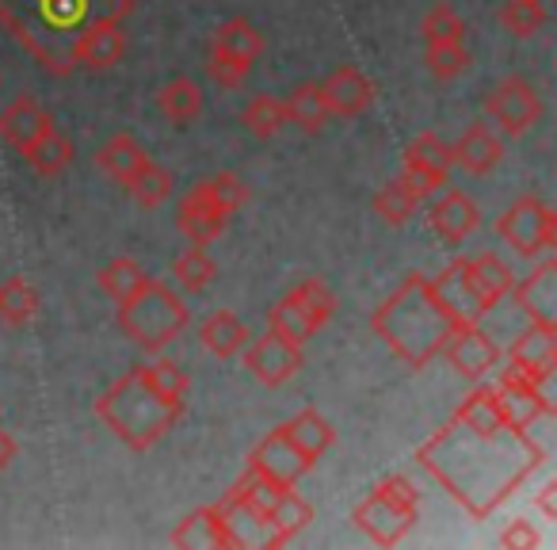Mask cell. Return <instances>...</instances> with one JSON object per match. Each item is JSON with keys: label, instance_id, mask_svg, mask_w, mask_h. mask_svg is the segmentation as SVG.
I'll return each instance as SVG.
<instances>
[{"label": "cell", "instance_id": "1", "mask_svg": "<svg viewBox=\"0 0 557 550\" xmlns=\"http://www.w3.org/2000/svg\"><path fill=\"white\" fill-rule=\"evenodd\" d=\"M417 463L470 516L488 520L546 463V448L534 443L531 428L511 425L496 387H478L432 440L420 443Z\"/></svg>", "mask_w": 557, "mask_h": 550}, {"label": "cell", "instance_id": "2", "mask_svg": "<svg viewBox=\"0 0 557 550\" xmlns=\"http://www.w3.org/2000/svg\"><path fill=\"white\" fill-rule=\"evenodd\" d=\"M455 318L440 303L432 280L409 271L401 288L371 314V333L401 359L409 371H424L435 356H443V344L455 333Z\"/></svg>", "mask_w": 557, "mask_h": 550}, {"label": "cell", "instance_id": "3", "mask_svg": "<svg viewBox=\"0 0 557 550\" xmlns=\"http://www.w3.org/2000/svg\"><path fill=\"white\" fill-rule=\"evenodd\" d=\"M96 417H100L103 425H108V432H115V440H123L131 451H149L161 436L172 432V425H176L180 417H184V402H169L164 394H157L138 364L126 375H119V379L96 398Z\"/></svg>", "mask_w": 557, "mask_h": 550}, {"label": "cell", "instance_id": "4", "mask_svg": "<svg viewBox=\"0 0 557 550\" xmlns=\"http://www.w3.org/2000/svg\"><path fill=\"white\" fill-rule=\"evenodd\" d=\"M119 329L138 349L161 352L187 329V306L169 283L146 280L134 295L119 303Z\"/></svg>", "mask_w": 557, "mask_h": 550}, {"label": "cell", "instance_id": "5", "mask_svg": "<svg viewBox=\"0 0 557 550\" xmlns=\"http://www.w3.org/2000/svg\"><path fill=\"white\" fill-rule=\"evenodd\" d=\"M420 516V493L405 474H389L382 478L363 501L351 512V524L379 547H397L405 535L412 531Z\"/></svg>", "mask_w": 557, "mask_h": 550}, {"label": "cell", "instance_id": "6", "mask_svg": "<svg viewBox=\"0 0 557 550\" xmlns=\"http://www.w3.org/2000/svg\"><path fill=\"white\" fill-rule=\"evenodd\" d=\"M496 233L516 248V256L534 260L557 248V210L546 207L539 195H519L496 222Z\"/></svg>", "mask_w": 557, "mask_h": 550}, {"label": "cell", "instance_id": "7", "mask_svg": "<svg viewBox=\"0 0 557 550\" xmlns=\"http://www.w3.org/2000/svg\"><path fill=\"white\" fill-rule=\"evenodd\" d=\"M450 169H455V149H450L447 138L432 131L417 134L401 154V180L420 199L435 195V187H447Z\"/></svg>", "mask_w": 557, "mask_h": 550}, {"label": "cell", "instance_id": "8", "mask_svg": "<svg viewBox=\"0 0 557 550\" xmlns=\"http://www.w3.org/2000/svg\"><path fill=\"white\" fill-rule=\"evenodd\" d=\"M542 111L546 108H542L539 88L527 77H504L500 85H493L485 96V115L493 119L508 138H519V134H527L531 126H539Z\"/></svg>", "mask_w": 557, "mask_h": 550}, {"label": "cell", "instance_id": "9", "mask_svg": "<svg viewBox=\"0 0 557 550\" xmlns=\"http://www.w3.org/2000/svg\"><path fill=\"white\" fill-rule=\"evenodd\" d=\"M126 50V35H123V20L115 16H96L73 35L70 42V62L81 70H111V65L123 58Z\"/></svg>", "mask_w": 557, "mask_h": 550}, {"label": "cell", "instance_id": "10", "mask_svg": "<svg viewBox=\"0 0 557 550\" xmlns=\"http://www.w3.org/2000/svg\"><path fill=\"white\" fill-rule=\"evenodd\" d=\"M508 359L523 379L531 382H554L557 371V329L539 326V321H527L523 333L511 341Z\"/></svg>", "mask_w": 557, "mask_h": 550}, {"label": "cell", "instance_id": "11", "mask_svg": "<svg viewBox=\"0 0 557 550\" xmlns=\"http://www.w3.org/2000/svg\"><path fill=\"white\" fill-rule=\"evenodd\" d=\"M302 364H306L302 349L287 344L275 333L252 341V349L245 352V371H252V379L263 382V387H283V382H290L302 371Z\"/></svg>", "mask_w": 557, "mask_h": 550}, {"label": "cell", "instance_id": "12", "mask_svg": "<svg viewBox=\"0 0 557 550\" xmlns=\"http://www.w3.org/2000/svg\"><path fill=\"white\" fill-rule=\"evenodd\" d=\"M248 466L268 474V478L278 481V486H298V478H306V474L313 470V463L287 440L283 428H271V432L256 443L252 455H248Z\"/></svg>", "mask_w": 557, "mask_h": 550}, {"label": "cell", "instance_id": "13", "mask_svg": "<svg viewBox=\"0 0 557 550\" xmlns=\"http://www.w3.org/2000/svg\"><path fill=\"white\" fill-rule=\"evenodd\" d=\"M443 356H447V364L455 367L462 379H485L488 371H496L500 367V349L493 344V337L481 333L478 321L473 326H458L455 333H450V341L443 344Z\"/></svg>", "mask_w": 557, "mask_h": 550}, {"label": "cell", "instance_id": "14", "mask_svg": "<svg viewBox=\"0 0 557 550\" xmlns=\"http://www.w3.org/2000/svg\"><path fill=\"white\" fill-rule=\"evenodd\" d=\"M318 88H321V96H325V108L333 119L363 115L374 103V96H379L374 81L367 77L359 65H341V70H333L325 81H318Z\"/></svg>", "mask_w": 557, "mask_h": 550}, {"label": "cell", "instance_id": "15", "mask_svg": "<svg viewBox=\"0 0 557 550\" xmlns=\"http://www.w3.org/2000/svg\"><path fill=\"white\" fill-rule=\"evenodd\" d=\"M225 222H230V218H225L222 207L214 203L207 180L187 187L184 199H180V207H176V225L191 245H210V241H218L225 230Z\"/></svg>", "mask_w": 557, "mask_h": 550}, {"label": "cell", "instance_id": "16", "mask_svg": "<svg viewBox=\"0 0 557 550\" xmlns=\"http://www.w3.org/2000/svg\"><path fill=\"white\" fill-rule=\"evenodd\" d=\"M54 126H58L54 115H50L32 93L16 96L9 108L0 111V142H9L20 154H24L27 146H35L47 131H54Z\"/></svg>", "mask_w": 557, "mask_h": 550}, {"label": "cell", "instance_id": "17", "mask_svg": "<svg viewBox=\"0 0 557 550\" xmlns=\"http://www.w3.org/2000/svg\"><path fill=\"white\" fill-rule=\"evenodd\" d=\"M511 295L527 321L557 329V260H542L523 283H511Z\"/></svg>", "mask_w": 557, "mask_h": 550}, {"label": "cell", "instance_id": "18", "mask_svg": "<svg viewBox=\"0 0 557 550\" xmlns=\"http://www.w3.org/2000/svg\"><path fill=\"white\" fill-rule=\"evenodd\" d=\"M428 222H432L435 237H443L447 245H462V241L481 225V210H478V203H473L470 195L450 187V192H443L440 199L432 203V210H428Z\"/></svg>", "mask_w": 557, "mask_h": 550}, {"label": "cell", "instance_id": "19", "mask_svg": "<svg viewBox=\"0 0 557 550\" xmlns=\"http://www.w3.org/2000/svg\"><path fill=\"white\" fill-rule=\"evenodd\" d=\"M435 295H440V303L447 306V314L455 318V326H473V321L485 318V303L478 298V291L470 288V280H466V264L455 260L450 268H443L440 276L432 280Z\"/></svg>", "mask_w": 557, "mask_h": 550}, {"label": "cell", "instance_id": "20", "mask_svg": "<svg viewBox=\"0 0 557 550\" xmlns=\"http://www.w3.org/2000/svg\"><path fill=\"white\" fill-rule=\"evenodd\" d=\"M450 149H455V164L470 172V176H488L504 161V142L485 123L466 126V134Z\"/></svg>", "mask_w": 557, "mask_h": 550}, {"label": "cell", "instance_id": "21", "mask_svg": "<svg viewBox=\"0 0 557 550\" xmlns=\"http://www.w3.org/2000/svg\"><path fill=\"white\" fill-rule=\"evenodd\" d=\"M172 547H237L218 504H202L172 527Z\"/></svg>", "mask_w": 557, "mask_h": 550}, {"label": "cell", "instance_id": "22", "mask_svg": "<svg viewBox=\"0 0 557 550\" xmlns=\"http://www.w3.org/2000/svg\"><path fill=\"white\" fill-rule=\"evenodd\" d=\"M313 524V504L306 501V497H298L295 493V486L283 493V501L271 509V516L263 520V547H287L295 535H302L306 527Z\"/></svg>", "mask_w": 557, "mask_h": 550}, {"label": "cell", "instance_id": "23", "mask_svg": "<svg viewBox=\"0 0 557 550\" xmlns=\"http://www.w3.org/2000/svg\"><path fill=\"white\" fill-rule=\"evenodd\" d=\"M462 264H466V280H470V288L478 291V298L485 303V310H493L500 298L511 295L516 276H511V268L496 253L470 256V260H462Z\"/></svg>", "mask_w": 557, "mask_h": 550}, {"label": "cell", "instance_id": "24", "mask_svg": "<svg viewBox=\"0 0 557 550\" xmlns=\"http://www.w3.org/2000/svg\"><path fill=\"white\" fill-rule=\"evenodd\" d=\"M199 341H202V349H207L210 356L233 359V356H240V352H245L248 329H245V321H240L233 310H214L199 326Z\"/></svg>", "mask_w": 557, "mask_h": 550}, {"label": "cell", "instance_id": "25", "mask_svg": "<svg viewBox=\"0 0 557 550\" xmlns=\"http://www.w3.org/2000/svg\"><path fill=\"white\" fill-rule=\"evenodd\" d=\"M290 486H278V481H271L268 474L252 470V466H245V474H240L237 481H233V489L225 497H233L237 504H245L248 512H252L256 520H268L271 509H275L278 501H283V493H287Z\"/></svg>", "mask_w": 557, "mask_h": 550}, {"label": "cell", "instance_id": "26", "mask_svg": "<svg viewBox=\"0 0 557 550\" xmlns=\"http://www.w3.org/2000/svg\"><path fill=\"white\" fill-rule=\"evenodd\" d=\"M263 47H268V42H263L260 27H256L252 20H245V16L225 20V24L214 32V39H210V50L237 58V62H245V65H252L256 58L263 54Z\"/></svg>", "mask_w": 557, "mask_h": 550}, {"label": "cell", "instance_id": "27", "mask_svg": "<svg viewBox=\"0 0 557 550\" xmlns=\"http://www.w3.org/2000/svg\"><path fill=\"white\" fill-rule=\"evenodd\" d=\"M157 111L169 119L172 126H191L202 115V88L191 77H172L169 85L157 93Z\"/></svg>", "mask_w": 557, "mask_h": 550}, {"label": "cell", "instance_id": "28", "mask_svg": "<svg viewBox=\"0 0 557 550\" xmlns=\"http://www.w3.org/2000/svg\"><path fill=\"white\" fill-rule=\"evenodd\" d=\"M283 432H287V440L295 443L298 451H302L310 463H318L321 455H325L329 448H333V440H336V432H333V425H329L325 417H321L318 410H302V413H295V417L283 425Z\"/></svg>", "mask_w": 557, "mask_h": 550}, {"label": "cell", "instance_id": "29", "mask_svg": "<svg viewBox=\"0 0 557 550\" xmlns=\"http://www.w3.org/2000/svg\"><path fill=\"white\" fill-rule=\"evenodd\" d=\"M146 157L149 154L141 149L138 138H131V134H115V138H108L100 149H96V169H100L103 176L115 180V184H126V180L141 169Z\"/></svg>", "mask_w": 557, "mask_h": 550}, {"label": "cell", "instance_id": "30", "mask_svg": "<svg viewBox=\"0 0 557 550\" xmlns=\"http://www.w3.org/2000/svg\"><path fill=\"white\" fill-rule=\"evenodd\" d=\"M218 276V264L214 256L207 253V245H187L184 253L172 260V280L180 283L184 295H202V291L214 283Z\"/></svg>", "mask_w": 557, "mask_h": 550}, {"label": "cell", "instance_id": "31", "mask_svg": "<svg viewBox=\"0 0 557 550\" xmlns=\"http://www.w3.org/2000/svg\"><path fill=\"white\" fill-rule=\"evenodd\" d=\"M73 154H77V149H73V142L54 126V131H47L39 142H35V146H27L20 157H24V161L32 164V172H39V176H62V172L73 164Z\"/></svg>", "mask_w": 557, "mask_h": 550}, {"label": "cell", "instance_id": "32", "mask_svg": "<svg viewBox=\"0 0 557 550\" xmlns=\"http://www.w3.org/2000/svg\"><path fill=\"white\" fill-rule=\"evenodd\" d=\"M283 111H287V123H295L298 131H306V134H318L321 126L329 123V108H325V96H321V88L313 85H298L295 93L283 100Z\"/></svg>", "mask_w": 557, "mask_h": 550}, {"label": "cell", "instance_id": "33", "mask_svg": "<svg viewBox=\"0 0 557 550\" xmlns=\"http://www.w3.org/2000/svg\"><path fill=\"white\" fill-rule=\"evenodd\" d=\"M123 187L131 192V199L138 203V207L153 210L172 195V172L164 169V164H157V161H149V157H146V161H141V169L134 172Z\"/></svg>", "mask_w": 557, "mask_h": 550}, {"label": "cell", "instance_id": "34", "mask_svg": "<svg viewBox=\"0 0 557 550\" xmlns=\"http://www.w3.org/2000/svg\"><path fill=\"white\" fill-rule=\"evenodd\" d=\"M268 333L283 337L287 344H298V349H302L306 341H313V333H318V329H313V321L306 318V310L295 303V298L283 295L268 310Z\"/></svg>", "mask_w": 557, "mask_h": 550}, {"label": "cell", "instance_id": "35", "mask_svg": "<svg viewBox=\"0 0 557 550\" xmlns=\"http://www.w3.org/2000/svg\"><path fill=\"white\" fill-rule=\"evenodd\" d=\"M35 314H39V291L24 276H12L9 283H0V318L12 329H24L27 321H35Z\"/></svg>", "mask_w": 557, "mask_h": 550}, {"label": "cell", "instance_id": "36", "mask_svg": "<svg viewBox=\"0 0 557 550\" xmlns=\"http://www.w3.org/2000/svg\"><path fill=\"white\" fill-rule=\"evenodd\" d=\"M283 123H287V111H283V100L271 93L252 96V100L245 103V111H240V126H245L252 138H275V134L283 131Z\"/></svg>", "mask_w": 557, "mask_h": 550}, {"label": "cell", "instance_id": "37", "mask_svg": "<svg viewBox=\"0 0 557 550\" xmlns=\"http://www.w3.org/2000/svg\"><path fill=\"white\" fill-rule=\"evenodd\" d=\"M420 203H424V199H420V195L412 192V187L405 184L401 176H397V180H389V184L382 187L379 195H374L371 207H374V215H379L386 225H405L412 215H417Z\"/></svg>", "mask_w": 557, "mask_h": 550}, {"label": "cell", "instance_id": "38", "mask_svg": "<svg viewBox=\"0 0 557 550\" xmlns=\"http://www.w3.org/2000/svg\"><path fill=\"white\" fill-rule=\"evenodd\" d=\"M96 280H100L103 295H111L115 303H123L126 295H134V291L149 280V276H146V268H141L138 260H131V256H115V260H111L108 268L96 276Z\"/></svg>", "mask_w": 557, "mask_h": 550}, {"label": "cell", "instance_id": "39", "mask_svg": "<svg viewBox=\"0 0 557 550\" xmlns=\"http://www.w3.org/2000/svg\"><path fill=\"white\" fill-rule=\"evenodd\" d=\"M290 298H295L298 306L306 310V318L313 321V329H321V326H329L333 321V314H336V295L325 288L321 280H302V283H295V288L287 291Z\"/></svg>", "mask_w": 557, "mask_h": 550}, {"label": "cell", "instance_id": "40", "mask_svg": "<svg viewBox=\"0 0 557 550\" xmlns=\"http://www.w3.org/2000/svg\"><path fill=\"white\" fill-rule=\"evenodd\" d=\"M420 35H424V47H435V42H466V20L450 9L447 0H440V4L428 9Z\"/></svg>", "mask_w": 557, "mask_h": 550}, {"label": "cell", "instance_id": "41", "mask_svg": "<svg viewBox=\"0 0 557 550\" xmlns=\"http://www.w3.org/2000/svg\"><path fill=\"white\" fill-rule=\"evenodd\" d=\"M546 9H542V0H508L500 9V24L508 27L516 39H534V35L546 27Z\"/></svg>", "mask_w": 557, "mask_h": 550}, {"label": "cell", "instance_id": "42", "mask_svg": "<svg viewBox=\"0 0 557 550\" xmlns=\"http://www.w3.org/2000/svg\"><path fill=\"white\" fill-rule=\"evenodd\" d=\"M424 65L435 81H455L470 70V50L466 42H435V47H424Z\"/></svg>", "mask_w": 557, "mask_h": 550}, {"label": "cell", "instance_id": "43", "mask_svg": "<svg viewBox=\"0 0 557 550\" xmlns=\"http://www.w3.org/2000/svg\"><path fill=\"white\" fill-rule=\"evenodd\" d=\"M141 371H146V379H149V387L157 390V394H164L169 402H184L187 398V371L176 364V359H164V356H157V359H149V364H141Z\"/></svg>", "mask_w": 557, "mask_h": 550}, {"label": "cell", "instance_id": "44", "mask_svg": "<svg viewBox=\"0 0 557 550\" xmlns=\"http://www.w3.org/2000/svg\"><path fill=\"white\" fill-rule=\"evenodd\" d=\"M210 184V195H214V203L222 207V215H237L240 207L248 203V184L237 176V172H218V176L207 180Z\"/></svg>", "mask_w": 557, "mask_h": 550}, {"label": "cell", "instance_id": "45", "mask_svg": "<svg viewBox=\"0 0 557 550\" xmlns=\"http://www.w3.org/2000/svg\"><path fill=\"white\" fill-rule=\"evenodd\" d=\"M248 70H252V65L237 62V58L218 54V50H207V73H210V81H214L218 88H237L240 81L248 77Z\"/></svg>", "mask_w": 557, "mask_h": 550}, {"label": "cell", "instance_id": "46", "mask_svg": "<svg viewBox=\"0 0 557 550\" xmlns=\"http://www.w3.org/2000/svg\"><path fill=\"white\" fill-rule=\"evenodd\" d=\"M539 542H542V535L534 531L527 520H511V524L500 531V547H508V550H516V547L527 550V547H539Z\"/></svg>", "mask_w": 557, "mask_h": 550}, {"label": "cell", "instance_id": "47", "mask_svg": "<svg viewBox=\"0 0 557 550\" xmlns=\"http://www.w3.org/2000/svg\"><path fill=\"white\" fill-rule=\"evenodd\" d=\"M16 455H20V448H16V440H12L4 428H0V470H9L12 463H16Z\"/></svg>", "mask_w": 557, "mask_h": 550}, {"label": "cell", "instance_id": "48", "mask_svg": "<svg viewBox=\"0 0 557 550\" xmlns=\"http://www.w3.org/2000/svg\"><path fill=\"white\" fill-rule=\"evenodd\" d=\"M554 493H557V481H546V486H542V493H539V509L546 512L549 520L557 516V504H554Z\"/></svg>", "mask_w": 557, "mask_h": 550}]
</instances>
